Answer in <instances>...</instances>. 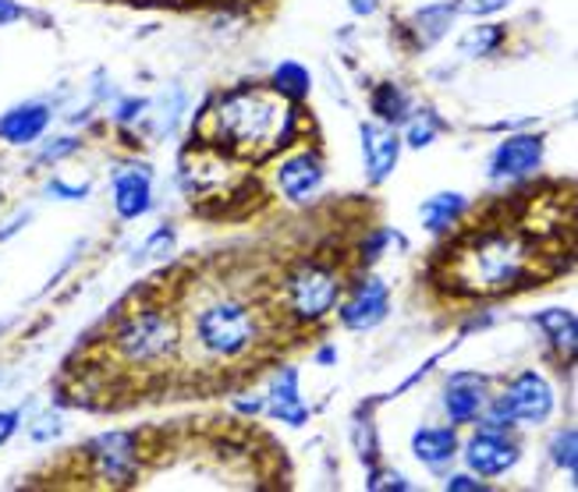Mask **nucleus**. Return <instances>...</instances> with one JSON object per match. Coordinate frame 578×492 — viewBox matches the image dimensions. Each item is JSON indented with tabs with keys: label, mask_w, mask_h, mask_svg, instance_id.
Wrapping results in <instances>:
<instances>
[{
	"label": "nucleus",
	"mask_w": 578,
	"mask_h": 492,
	"mask_svg": "<svg viewBox=\"0 0 578 492\" xmlns=\"http://www.w3.org/2000/svg\"><path fill=\"white\" fill-rule=\"evenodd\" d=\"M554 411V389L539 372H522V376L504 389V397L493 407V429L507 426H539Z\"/></svg>",
	"instance_id": "1"
},
{
	"label": "nucleus",
	"mask_w": 578,
	"mask_h": 492,
	"mask_svg": "<svg viewBox=\"0 0 578 492\" xmlns=\"http://www.w3.org/2000/svg\"><path fill=\"white\" fill-rule=\"evenodd\" d=\"M196 327H199L202 347L213 351V354H224V359L242 354L252 344V333H256L252 315L242 309V304H213V309L199 315Z\"/></svg>",
	"instance_id": "2"
},
{
	"label": "nucleus",
	"mask_w": 578,
	"mask_h": 492,
	"mask_svg": "<svg viewBox=\"0 0 578 492\" xmlns=\"http://www.w3.org/2000/svg\"><path fill=\"white\" fill-rule=\"evenodd\" d=\"M522 248L515 237H483L480 248L469 256V277L480 284L483 291H497V287L515 284L522 274Z\"/></svg>",
	"instance_id": "3"
},
{
	"label": "nucleus",
	"mask_w": 578,
	"mask_h": 492,
	"mask_svg": "<svg viewBox=\"0 0 578 492\" xmlns=\"http://www.w3.org/2000/svg\"><path fill=\"white\" fill-rule=\"evenodd\" d=\"M175 336H178L175 322L167 315L139 312L117 333V347H122V354L132 362H153V359H164V354L175 347Z\"/></svg>",
	"instance_id": "4"
},
{
	"label": "nucleus",
	"mask_w": 578,
	"mask_h": 492,
	"mask_svg": "<svg viewBox=\"0 0 578 492\" xmlns=\"http://www.w3.org/2000/svg\"><path fill=\"white\" fill-rule=\"evenodd\" d=\"M270 121H274V110L263 96L256 93H234L220 104V125L238 142H260L266 139Z\"/></svg>",
	"instance_id": "5"
},
{
	"label": "nucleus",
	"mask_w": 578,
	"mask_h": 492,
	"mask_svg": "<svg viewBox=\"0 0 578 492\" xmlns=\"http://www.w3.org/2000/svg\"><path fill=\"white\" fill-rule=\"evenodd\" d=\"M334 301H337V280L327 269L305 266L292 280V309L298 319H319L323 312L334 309Z\"/></svg>",
	"instance_id": "6"
},
{
	"label": "nucleus",
	"mask_w": 578,
	"mask_h": 492,
	"mask_svg": "<svg viewBox=\"0 0 578 492\" xmlns=\"http://www.w3.org/2000/svg\"><path fill=\"white\" fill-rule=\"evenodd\" d=\"M465 461L475 474H483V479H493V474H504L518 461V447L512 439L504 436V429H493L486 426L483 432L472 436V443L465 450Z\"/></svg>",
	"instance_id": "7"
},
{
	"label": "nucleus",
	"mask_w": 578,
	"mask_h": 492,
	"mask_svg": "<svg viewBox=\"0 0 578 492\" xmlns=\"http://www.w3.org/2000/svg\"><path fill=\"white\" fill-rule=\"evenodd\" d=\"M390 312V295H387V284L369 277L351 291V298L341 304V322L348 330H372L380 327Z\"/></svg>",
	"instance_id": "8"
},
{
	"label": "nucleus",
	"mask_w": 578,
	"mask_h": 492,
	"mask_svg": "<svg viewBox=\"0 0 578 492\" xmlns=\"http://www.w3.org/2000/svg\"><path fill=\"white\" fill-rule=\"evenodd\" d=\"M543 160V139L536 135H512L490 157V178H525Z\"/></svg>",
	"instance_id": "9"
},
{
	"label": "nucleus",
	"mask_w": 578,
	"mask_h": 492,
	"mask_svg": "<svg viewBox=\"0 0 578 492\" xmlns=\"http://www.w3.org/2000/svg\"><path fill=\"white\" fill-rule=\"evenodd\" d=\"M401 157V139L390 125H362V160H366V178L372 184L387 181V174L398 167Z\"/></svg>",
	"instance_id": "10"
},
{
	"label": "nucleus",
	"mask_w": 578,
	"mask_h": 492,
	"mask_svg": "<svg viewBox=\"0 0 578 492\" xmlns=\"http://www.w3.org/2000/svg\"><path fill=\"white\" fill-rule=\"evenodd\" d=\"M486 404V379L480 372H458V376L448 379V389H444V407L454 426H465V421L480 418Z\"/></svg>",
	"instance_id": "11"
},
{
	"label": "nucleus",
	"mask_w": 578,
	"mask_h": 492,
	"mask_svg": "<svg viewBox=\"0 0 578 492\" xmlns=\"http://www.w3.org/2000/svg\"><path fill=\"white\" fill-rule=\"evenodd\" d=\"M93 457H96L99 474H104L107 482H117V485L132 482V474H135V443H132L128 432L99 436L93 443Z\"/></svg>",
	"instance_id": "12"
},
{
	"label": "nucleus",
	"mask_w": 578,
	"mask_h": 492,
	"mask_svg": "<svg viewBox=\"0 0 578 492\" xmlns=\"http://www.w3.org/2000/svg\"><path fill=\"white\" fill-rule=\"evenodd\" d=\"M277 184L292 202H305L309 195H316V189L323 184V163L313 157V152H302V157L284 160L281 171H277Z\"/></svg>",
	"instance_id": "13"
},
{
	"label": "nucleus",
	"mask_w": 578,
	"mask_h": 492,
	"mask_svg": "<svg viewBox=\"0 0 578 492\" xmlns=\"http://www.w3.org/2000/svg\"><path fill=\"white\" fill-rule=\"evenodd\" d=\"M270 415L281 418L284 426H305V404L298 397V372L295 368H281L274 383H270Z\"/></svg>",
	"instance_id": "14"
},
{
	"label": "nucleus",
	"mask_w": 578,
	"mask_h": 492,
	"mask_svg": "<svg viewBox=\"0 0 578 492\" xmlns=\"http://www.w3.org/2000/svg\"><path fill=\"white\" fill-rule=\"evenodd\" d=\"M50 121V110L43 104H29V107H19L0 117V139H8L14 146H25V142H36L43 128Z\"/></svg>",
	"instance_id": "15"
},
{
	"label": "nucleus",
	"mask_w": 578,
	"mask_h": 492,
	"mask_svg": "<svg viewBox=\"0 0 578 492\" xmlns=\"http://www.w3.org/2000/svg\"><path fill=\"white\" fill-rule=\"evenodd\" d=\"M114 206L122 216H143L149 210V178L139 171H117L114 178Z\"/></svg>",
	"instance_id": "16"
},
{
	"label": "nucleus",
	"mask_w": 578,
	"mask_h": 492,
	"mask_svg": "<svg viewBox=\"0 0 578 492\" xmlns=\"http://www.w3.org/2000/svg\"><path fill=\"white\" fill-rule=\"evenodd\" d=\"M412 450L422 464L430 468H440L448 464L454 450H458V432L454 429H419L416 439H412Z\"/></svg>",
	"instance_id": "17"
},
{
	"label": "nucleus",
	"mask_w": 578,
	"mask_h": 492,
	"mask_svg": "<svg viewBox=\"0 0 578 492\" xmlns=\"http://www.w3.org/2000/svg\"><path fill=\"white\" fill-rule=\"evenodd\" d=\"M454 4H433L427 11H419L412 22H408V32L416 36V46H433L437 40H444V32L454 22Z\"/></svg>",
	"instance_id": "18"
},
{
	"label": "nucleus",
	"mask_w": 578,
	"mask_h": 492,
	"mask_svg": "<svg viewBox=\"0 0 578 492\" xmlns=\"http://www.w3.org/2000/svg\"><path fill=\"white\" fill-rule=\"evenodd\" d=\"M536 322H539V330L550 336V344H554L557 351L575 354L578 327H575V315H571V312H565V309H547V312L536 315Z\"/></svg>",
	"instance_id": "19"
},
{
	"label": "nucleus",
	"mask_w": 578,
	"mask_h": 492,
	"mask_svg": "<svg viewBox=\"0 0 578 492\" xmlns=\"http://www.w3.org/2000/svg\"><path fill=\"white\" fill-rule=\"evenodd\" d=\"M465 210V199L458 192H440L433 199H427V206H422V224L427 231H448L458 216Z\"/></svg>",
	"instance_id": "20"
},
{
	"label": "nucleus",
	"mask_w": 578,
	"mask_h": 492,
	"mask_svg": "<svg viewBox=\"0 0 578 492\" xmlns=\"http://www.w3.org/2000/svg\"><path fill=\"white\" fill-rule=\"evenodd\" d=\"M372 110L383 125H395V121H408V96L401 86L395 82H383V86L372 93Z\"/></svg>",
	"instance_id": "21"
},
{
	"label": "nucleus",
	"mask_w": 578,
	"mask_h": 492,
	"mask_svg": "<svg viewBox=\"0 0 578 492\" xmlns=\"http://www.w3.org/2000/svg\"><path fill=\"white\" fill-rule=\"evenodd\" d=\"M274 86L287 96H305L309 93V72L295 61H284L277 72H274Z\"/></svg>",
	"instance_id": "22"
},
{
	"label": "nucleus",
	"mask_w": 578,
	"mask_h": 492,
	"mask_svg": "<svg viewBox=\"0 0 578 492\" xmlns=\"http://www.w3.org/2000/svg\"><path fill=\"white\" fill-rule=\"evenodd\" d=\"M501 40H504L501 25H483V29H472L469 32V36L462 40V50H465L469 57H483V54H490V50H497Z\"/></svg>",
	"instance_id": "23"
},
{
	"label": "nucleus",
	"mask_w": 578,
	"mask_h": 492,
	"mask_svg": "<svg viewBox=\"0 0 578 492\" xmlns=\"http://www.w3.org/2000/svg\"><path fill=\"white\" fill-rule=\"evenodd\" d=\"M575 447H578V436H575V429H560V432L554 436V443H550L554 461H557L560 468L575 471Z\"/></svg>",
	"instance_id": "24"
},
{
	"label": "nucleus",
	"mask_w": 578,
	"mask_h": 492,
	"mask_svg": "<svg viewBox=\"0 0 578 492\" xmlns=\"http://www.w3.org/2000/svg\"><path fill=\"white\" fill-rule=\"evenodd\" d=\"M433 135H437V117L433 114H419L412 121V128H408V142H412L416 149H422V146L433 142Z\"/></svg>",
	"instance_id": "25"
},
{
	"label": "nucleus",
	"mask_w": 578,
	"mask_h": 492,
	"mask_svg": "<svg viewBox=\"0 0 578 492\" xmlns=\"http://www.w3.org/2000/svg\"><path fill=\"white\" fill-rule=\"evenodd\" d=\"M507 4H512V0H458L454 11H462V14H493V11H501Z\"/></svg>",
	"instance_id": "26"
},
{
	"label": "nucleus",
	"mask_w": 578,
	"mask_h": 492,
	"mask_svg": "<svg viewBox=\"0 0 578 492\" xmlns=\"http://www.w3.org/2000/svg\"><path fill=\"white\" fill-rule=\"evenodd\" d=\"M366 485L369 489H408L404 474H398V471H372Z\"/></svg>",
	"instance_id": "27"
},
{
	"label": "nucleus",
	"mask_w": 578,
	"mask_h": 492,
	"mask_svg": "<svg viewBox=\"0 0 578 492\" xmlns=\"http://www.w3.org/2000/svg\"><path fill=\"white\" fill-rule=\"evenodd\" d=\"M14 429H19V415H14V411H0V447H4L8 439L14 436Z\"/></svg>",
	"instance_id": "28"
},
{
	"label": "nucleus",
	"mask_w": 578,
	"mask_h": 492,
	"mask_svg": "<svg viewBox=\"0 0 578 492\" xmlns=\"http://www.w3.org/2000/svg\"><path fill=\"white\" fill-rule=\"evenodd\" d=\"M46 192L50 195H64V199H86L90 195V189H67V184H61V181H50Z\"/></svg>",
	"instance_id": "29"
},
{
	"label": "nucleus",
	"mask_w": 578,
	"mask_h": 492,
	"mask_svg": "<svg viewBox=\"0 0 578 492\" xmlns=\"http://www.w3.org/2000/svg\"><path fill=\"white\" fill-rule=\"evenodd\" d=\"M22 19V8L11 4V0H0V25H11Z\"/></svg>",
	"instance_id": "30"
},
{
	"label": "nucleus",
	"mask_w": 578,
	"mask_h": 492,
	"mask_svg": "<svg viewBox=\"0 0 578 492\" xmlns=\"http://www.w3.org/2000/svg\"><path fill=\"white\" fill-rule=\"evenodd\" d=\"M448 489H472V492H483V482H472L469 474H454V479H448Z\"/></svg>",
	"instance_id": "31"
},
{
	"label": "nucleus",
	"mask_w": 578,
	"mask_h": 492,
	"mask_svg": "<svg viewBox=\"0 0 578 492\" xmlns=\"http://www.w3.org/2000/svg\"><path fill=\"white\" fill-rule=\"evenodd\" d=\"M67 152H75V139H64V146H50L46 149V160H61Z\"/></svg>",
	"instance_id": "32"
},
{
	"label": "nucleus",
	"mask_w": 578,
	"mask_h": 492,
	"mask_svg": "<svg viewBox=\"0 0 578 492\" xmlns=\"http://www.w3.org/2000/svg\"><path fill=\"white\" fill-rule=\"evenodd\" d=\"M380 0H351V8L359 11V14H369V11H377Z\"/></svg>",
	"instance_id": "33"
},
{
	"label": "nucleus",
	"mask_w": 578,
	"mask_h": 492,
	"mask_svg": "<svg viewBox=\"0 0 578 492\" xmlns=\"http://www.w3.org/2000/svg\"><path fill=\"white\" fill-rule=\"evenodd\" d=\"M316 362H319V365H330V362H334V347H323V351L316 354Z\"/></svg>",
	"instance_id": "34"
}]
</instances>
